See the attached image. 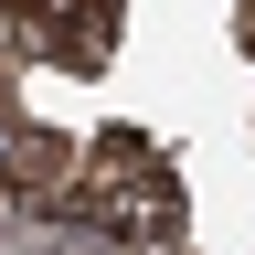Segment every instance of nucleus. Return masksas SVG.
I'll return each instance as SVG.
<instances>
[{
	"mask_svg": "<svg viewBox=\"0 0 255 255\" xmlns=\"http://www.w3.org/2000/svg\"><path fill=\"white\" fill-rule=\"evenodd\" d=\"M75 223H96L107 245H181V181L149 138H107L85 149V202Z\"/></svg>",
	"mask_w": 255,
	"mask_h": 255,
	"instance_id": "f257e3e1",
	"label": "nucleus"
},
{
	"mask_svg": "<svg viewBox=\"0 0 255 255\" xmlns=\"http://www.w3.org/2000/svg\"><path fill=\"white\" fill-rule=\"evenodd\" d=\"M21 21V53H53V64H96L117 43V0H11Z\"/></svg>",
	"mask_w": 255,
	"mask_h": 255,
	"instance_id": "f03ea898",
	"label": "nucleus"
}]
</instances>
